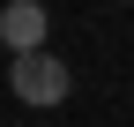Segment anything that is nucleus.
Here are the masks:
<instances>
[{
	"mask_svg": "<svg viewBox=\"0 0 134 127\" xmlns=\"http://www.w3.org/2000/svg\"><path fill=\"white\" fill-rule=\"evenodd\" d=\"M45 30H52L45 0H8V8H0V45H8V52H37Z\"/></svg>",
	"mask_w": 134,
	"mask_h": 127,
	"instance_id": "f03ea898",
	"label": "nucleus"
},
{
	"mask_svg": "<svg viewBox=\"0 0 134 127\" xmlns=\"http://www.w3.org/2000/svg\"><path fill=\"white\" fill-rule=\"evenodd\" d=\"M8 90L23 105H60L67 90H75V75H67V60H52L37 45V52H15V67H8Z\"/></svg>",
	"mask_w": 134,
	"mask_h": 127,
	"instance_id": "f257e3e1",
	"label": "nucleus"
}]
</instances>
